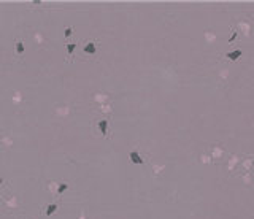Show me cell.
Here are the masks:
<instances>
[{
  "instance_id": "obj_9",
  "label": "cell",
  "mask_w": 254,
  "mask_h": 219,
  "mask_svg": "<svg viewBox=\"0 0 254 219\" xmlns=\"http://www.w3.org/2000/svg\"><path fill=\"white\" fill-rule=\"evenodd\" d=\"M71 32H73V29H71V27H67V29H65V37H70Z\"/></svg>"
},
{
  "instance_id": "obj_3",
  "label": "cell",
  "mask_w": 254,
  "mask_h": 219,
  "mask_svg": "<svg viewBox=\"0 0 254 219\" xmlns=\"http://www.w3.org/2000/svg\"><path fill=\"white\" fill-rule=\"evenodd\" d=\"M98 129H100V132L103 133V135H107V132H108V119H102L100 122H98Z\"/></svg>"
},
{
  "instance_id": "obj_2",
  "label": "cell",
  "mask_w": 254,
  "mask_h": 219,
  "mask_svg": "<svg viewBox=\"0 0 254 219\" xmlns=\"http://www.w3.org/2000/svg\"><path fill=\"white\" fill-rule=\"evenodd\" d=\"M225 56H227L229 60H237L241 56V49H235V51H232V53H227Z\"/></svg>"
},
{
  "instance_id": "obj_6",
  "label": "cell",
  "mask_w": 254,
  "mask_h": 219,
  "mask_svg": "<svg viewBox=\"0 0 254 219\" xmlns=\"http://www.w3.org/2000/svg\"><path fill=\"white\" fill-rule=\"evenodd\" d=\"M23 53H24V43L18 40L16 41V54H23Z\"/></svg>"
},
{
  "instance_id": "obj_1",
  "label": "cell",
  "mask_w": 254,
  "mask_h": 219,
  "mask_svg": "<svg viewBox=\"0 0 254 219\" xmlns=\"http://www.w3.org/2000/svg\"><path fill=\"white\" fill-rule=\"evenodd\" d=\"M129 157H130V162H134V164H138V165H141V164H143V159L140 157V154L137 153V151H130Z\"/></svg>"
},
{
  "instance_id": "obj_7",
  "label": "cell",
  "mask_w": 254,
  "mask_h": 219,
  "mask_svg": "<svg viewBox=\"0 0 254 219\" xmlns=\"http://www.w3.org/2000/svg\"><path fill=\"white\" fill-rule=\"evenodd\" d=\"M67 189H68V184H67V183H60L59 187H57V194L60 195V194L64 192V190H67Z\"/></svg>"
},
{
  "instance_id": "obj_4",
  "label": "cell",
  "mask_w": 254,
  "mask_h": 219,
  "mask_svg": "<svg viewBox=\"0 0 254 219\" xmlns=\"http://www.w3.org/2000/svg\"><path fill=\"white\" fill-rule=\"evenodd\" d=\"M84 53H87V54H95V53H97L95 43H87L86 46H84Z\"/></svg>"
},
{
  "instance_id": "obj_8",
  "label": "cell",
  "mask_w": 254,
  "mask_h": 219,
  "mask_svg": "<svg viewBox=\"0 0 254 219\" xmlns=\"http://www.w3.org/2000/svg\"><path fill=\"white\" fill-rule=\"evenodd\" d=\"M65 46H67V51H68V54H70V56H73V51H75L76 44H75V43H67Z\"/></svg>"
},
{
  "instance_id": "obj_10",
  "label": "cell",
  "mask_w": 254,
  "mask_h": 219,
  "mask_svg": "<svg viewBox=\"0 0 254 219\" xmlns=\"http://www.w3.org/2000/svg\"><path fill=\"white\" fill-rule=\"evenodd\" d=\"M2 183H3V179H2V178H0V184H2Z\"/></svg>"
},
{
  "instance_id": "obj_5",
  "label": "cell",
  "mask_w": 254,
  "mask_h": 219,
  "mask_svg": "<svg viewBox=\"0 0 254 219\" xmlns=\"http://www.w3.org/2000/svg\"><path fill=\"white\" fill-rule=\"evenodd\" d=\"M57 208H59V206H57V203H51V205H49L48 208H46V216H51L53 213L57 210Z\"/></svg>"
}]
</instances>
